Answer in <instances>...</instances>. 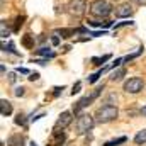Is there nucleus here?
<instances>
[{"label": "nucleus", "instance_id": "obj_1", "mask_svg": "<svg viewBox=\"0 0 146 146\" xmlns=\"http://www.w3.org/2000/svg\"><path fill=\"white\" fill-rule=\"evenodd\" d=\"M117 115H119V110L115 106H102V107H99L97 112H95V122H100V124H106V122H110V121H114V119H117Z\"/></svg>", "mask_w": 146, "mask_h": 146}, {"label": "nucleus", "instance_id": "obj_2", "mask_svg": "<svg viewBox=\"0 0 146 146\" xmlns=\"http://www.w3.org/2000/svg\"><path fill=\"white\" fill-rule=\"evenodd\" d=\"M110 12H112V7H110L109 2L106 0H94L90 3V14L95 15V17H107Z\"/></svg>", "mask_w": 146, "mask_h": 146}, {"label": "nucleus", "instance_id": "obj_3", "mask_svg": "<svg viewBox=\"0 0 146 146\" xmlns=\"http://www.w3.org/2000/svg\"><path fill=\"white\" fill-rule=\"evenodd\" d=\"M94 124H95V119H94L92 115H88V114H82V115L76 119L75 129H76L78 134H85V133H88V131L94 127Z\"/></svg>", "mask_w": 146, "mask_h": 146}, {"label": "nucleus", "instance_id": "obj_4", "mask_svg": "<svg viewBox=\"0 0 146 146\" xmlns=\"http://www.w3.org/2000/svg\"><path fill=\"white\" fill-rule=\"evenodd\" d=\"M102 88H104V85H102V87H97V88H95V90H94L90 95H85V97H82V99H80L76 104H73V112H80L82 109H85L87 106H90V104H92V102H94V100H95L99 95H100Z\"/></svg>", "mask_w": 146, "mask_h": 146}, {"label": "nucleus", "instance_id": "obj_5", "mask_svg": "<svg viewBox=\"0 0 146 146\" xmlns=\"http://www.w3.org/2000/svg\"><path fill=\"white\" fill-rule=\"evenodd\" d=\"M143 87H145V82H143L139 76H133V78H129V80L124 83V90H126L127 94H139V92L143 90Z\"/></svg>", "mask_w": 146, "mask_h": 146}, {"label": "nucleus", "instance_id": "obj_6", "mask_svg": "<svg viewBox=\"0 0 146 146\" xmlns=\"http://www.w3.org/2000/svg\"><path fill=\"white\" fill-rule=\"evenodd\" d=\"M85 9H87L85 0H72V3H70V14L73 17H82L85 14Z\"/></svg>", "mask_w": 146, "mask_h": 146}, {"label": "nucleus", "instance_id": "obj_7", "mask_svg": "<svg viewBox=\"0 0 146 146\" xmlns=\"http://www.w3.org/2000/svg\"><path fill=\"white\" fill-rule=\"evenodd\" d=\"M72 114L70 112H61V115L58 117V121H56V124H54V129H58V131H63V129H66L70 124H72Z\"/></svg>", "mask_w": 146, "mask_h": 146}, {"label": "nucleus", "instance_id": "obj_8", "mask_svg": "<svg viewBox=\"0 0 146 146\" xmlns=\"http://www.w3.org/2000/svg\"><path fill=\"white\" fill-rule=\"evenodd\" d=\"M133 15V7L129 3H121L115 9V17H129Z\"/></svg>", "mask_w": 146, "mask_h": 146}, {"label": "nucleus", "instance_id": "obj_9", "mask_svg": "<svg viewBox=\"0 0 146 146\" xmlns=\"http://www.w3.org/2000/svg\"><path fill=\"white\" fill-rule=\"evenodd\" d=\"M65 133L63 131H58V129H54L53 131V136H51V143L49 145L51 146H63V143H65Z\"/></svg>", "mask_w": 146, "mask_h": 146}, {"label": "nucleus", "instance_id": "obj_10", "mask_svg": "<svg viewBox=\"0 0 146 146\" xmlns=\"http://www.w3.org/2000/svg\"><path fill=\"white\" fill-rule=\"evenodd\" d=\"M56 34H60L63 39H68V37L78 34V29H72V27H70V29H68V27H61V29H58V31H56Z\"/></svg>", "mask_w": 146, "mask_h": 146}, {"label": "nucleus", "instance_id": "obj_11", "mask_svg": "<svg viewBox=\"0 0 146 146\" xmlns=\"http://www.w3.org/2000/svg\"><path fill=\"white\" fill-rule=\"evenodd\" d=\"M7 146H24V138L21 134H14V136L9 138Z\"/></svg>", "mask_w": 146, "mask_h": 146}, {"label": "nucleus", "instance_id": "obj_12", "mask_svg": "<svg viewBox=\"0 0 146 146\" xmlns=\"http://www.w3.org/2000/svg\"><path fill=\"white\" fill-rule=\"evenodd\" d=\"M0 109H2V115H3V117H5V115H10V114H12V104H10L9 100L2 99V100H0Z\"/></svg>", "mask_w": 146, "mask_h": 146}, {"label": "nucleus", "instance_id": "obj_13", "mask_svg": "<svg viewBox=\"0 0 146 146\" xmlns=\"http://www.w3.org/2000/svg\"><path fill=\"white\" fill-rule=\"evenodd\" d=\"M22 46L27 48V49H33V48H34V36L26 34V36L22 37Z\"/></svg>", "mask_w": 146, "mask_h": 146}, {"label": "nucleus", "instance_id": "obj_14", "mask_svg": "<svg viewBox=\"0 0 146 146\" xmlns=\"http://www.w3.org/2000/svg\"><path fill=\"white\" fill-rule=\"evenodd\" d=\"M124 75H126V70H124V68H119V70L112 72V75H110V82H119V80H122Z\"/></svg>", "mask_w": 146, "mask_h": 146}, {"label": "nucleus", "instance_id": "obj_15", "mask_svg": "<svg viewBox=\"0 0 146 146\" xmlns=\"http://www.w3.org/2000/svg\"><path fill=\"white\" fill-rule=\"evenodd\" d=\"M134 143H136V145H143V143H146V129L139 131V133L134 136Z\"/></svg>", "mask_w": 146, "mask_h": 146}, {"label": "nucleus", "instance_id": "obj_16", "mask_svg": "<svg viewBox=\"0 0 146 146\" xmlns=\"http://www.w3.org/2000/svg\"><path fill=\"white\" fill-rule=\"evenodd\" d=\"M126 141H127V138H126V136H121V138H117V139L107 141L104 146H119V145H122V143H126Z\"/></svg>", "mask_w": 146, "mask_h": 146}, {"label": "nucleus", "instance_id": "obj_17", "mask_svg": "<svg viewBox=\"0 0 146 146\" xmlns=\"http://www.w3.org/2000/svg\"><path fill=\"white\" fill-rule=\"evenodd\" d=\"M88 24H90V26H95V27H100V26L109 27V26H112L110 21H104V22H102V21H100V22H99V21H88Z\"/></svg>", "mask_w": 146, "mask_h": 146}, {"label": "nucleus", "instance_id": "obj_18", "mask_svg": "<svg viewBox=\"0 0 146 146\" xmlns=\"http://www.w3.org/2000/svg\"><path fill=\"white\" fill-rule=\"evenodd\" d=\"M110 58V54H106V56H102V58H92V65H95V66H99V65H102V63H106L107 60Z\"/></svg>", "mask_w": 146, "mask_h": 146}, {"label": "nucleus", "instance_id": "obj_19", "mask_svg": "<svg viewBox=\"0 0 146 146\" xmlns=\"http://www.w3.org/2000/svg\"><path fill=\"white\" fill-rule=\"evenodd\" d=\"M24 21H26V17H24V15H19V17L15 19V26H14V31H15V33H17V31H19V29L22 27Z\"/></svg>", "mask_w": 146, "mask_h": 146}, {"label": "nucleus", "instance_id": "obj_20", "mask_svg": "<svg viewBox=\"0 0 146 146\" xmlns=\"http://www.w3.org/2000/svg\"><path fill=\"white\" fill-rule=\"evenodd\" d=\"M37 53L42 56H48V58H54V53L49 51V48H41V49H37Z\"/></svg>", "mask_w": 146, "mask_h": 146}, {"label": "nucleus", "instance_id": "obj_21", "mask_svg": "<svg viewBox=\"0 0 146 146\" xmlns=\"http://www.w3.org/2000/svg\"><path fill=\"white\" fill-rule=\"evenodd\" d=\"M14 94H15L17 97H21V95H24V94H26V88H24V87H17Z\"/></svg>", "mask_w": 146, "mask_h": 146}, {"label": "nucleus", "instance_id": "obj_22", "mask_svg": "<svg viewBox=\"0 0 146 146\" xmlns=\"http://www.w3.org/2000/svg\"><path fill=\"white\" fill-rule=\"evenodd\" d=\"M80 87H82V83H80V82H76V83H75V85H73V90H72V94H73V95H75V94H78V92H80Z\"/></svg>", "mask_w": 146, "mask_h": 146}, {"label": "nucleus", "instance_id": "obj_23", "mask_svg": "<svg viewBox=\"0 0 146 146\" xmlns=\"http://www.w3.org/2000/svg\"><path fill=\"white\" fill-rule=\"evenodd\" d=\"M24 117H26L24 114H19V115L15 117V124H24Z\"/></svg>", "mask_w": 146, "mask_h": 146}, {"label": "nucleus", "instance_id": "obj_24", "mask_svg": "<svg viewBox=\"0 0 146 146\" xmlns=\"http://www.w3.org/2000/svg\"><path fill=\"white\" fill-rule=\"evenodd\" d=\"M7 36H9V31L5 29V22H2V37L5 39V37H7Z\"/></svg>", "mask_w": 146, "mask_h": 146}, {"label": "nucleus", "instance_id": "obj_25", "mask_svg": "<svg viewBox=\"0 0 146 146\" xmlns=\"http://www.w3.org/2000/svg\"><path fill=\"white\" fill-rule=\"evenodd\" d=\"M37 78H39V73H29V80H31V82H34Z\"/></svg>", "mask_w": 146, "mask_h": 146}, {"label": "nucleus", "instance_id": "obj_26", "mask_svg": "<svg viewBox=\"0 0 146 146\" xmlns=\"http://www.w3.org/2000/svg\"><path fill=\"white\" fill-rule=\"evenodd\" d=\"M51 42H53V44L56 46V44L60 42V39H58V37H56V36H53V37H51Z\"/></svg>", "mask_w": 146, "mask_h": 146}, {"label": "nucleus", "instance_id": "obj_27", "mask_svg": "<svg viewBox=\"0 0 146 146\" xmlns=\"http://www.w3.org/2000/svg\"><path fill=\"white\" fill-rule=\"evenodd\" d=\"M9 80H10V82H15V73H10V75H9Z\"/></svg>", "mask_w": 146, "mask_h": 146}, {"label": "nucleus", "instance_id": "obj_28", "mask_svg": "<svg viewBox=\"0 0 146 146\" xmlns=\"http://www.w3.org/2000/svg\"><path fill=\"white\" fill-rule=\"evenodd\" d=\"M133 2H136V3H139V5H146V0H133Z\"/></svg>", "mask_w": 146, "mask_h": 146}, {"label": "nucleus", "instance_id": "obj_29", "mask_svg": "<svg viewBox=\"0 0 146 146\" xmlns=\"http://www.w3.org/2000/svg\"><path fill=\"white\" fill-rule=\"evenodd\" d=\"M141 112H143V115H146V106L143 107V110H141Z\"/></svg>", "mask_w": 146, "mask_h": 146}, {"label": "nucleus", "instance_id": "obj_30", "mask_svg": "<svg viewBox=\"0 0 146 146\" xmlns=\"http://www.w3.org/2000/svg\"><path fill=\"white\" fill-rule=\"evenodd\" d=\"M31 146H37V145H36V143H31Z\"/></svg>", "mask_w": 146, "mask_h": 146}]
</instances>
